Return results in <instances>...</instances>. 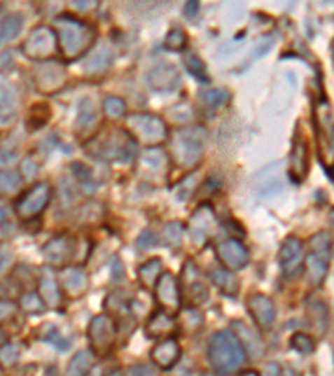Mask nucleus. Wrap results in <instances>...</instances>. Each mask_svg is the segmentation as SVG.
I'll use <instances>...</instances> for the list:
<instances>
[{
  "instance_id": "obj_1",
  "label": "nucleus",
  "mask_w": 334,
  "mask_h": 376,
  "mask_svg": "<svg viewBox=\"0 0 334 376\" xmlns=\"http://www.w3.org/2000/svg\"><path fill=\"white\" fill-rule=\"evenodd\" d=\"M85 151L92 158L106 162H131L137 154V142L127 129L112 127L90 137Z\"/></svg>"
},
{
  "instance_id": "obj_2",
  "label": "nucleus",
  "mask_w": 334,
  "mask_h": 376,
  "mask_svg": "<svg viewBox=\"0 0 334 376\" xmlns=\"http://www.w3.org/2000/svg\"><path fill=\"white\" fill-rule=\"evenodd\" d=\"M207 358L216 375L229 376L241 370L246 361V349L236 333L223 330L211 336Z\"/></svg>"
},
{
  "instance_id": "obj_3",
  "label": "nucleus",
  "mask_w": 334,
  "mask_h": 376,
  "mask_svg": "<svg viewBox=\"0 0 334 376\" xmlns=\"http://www.w3.org/2000/svg\"><path fill=\"white\" fill-rule=\"evenodd\" d=\"M55 25H57L55 32L59 39V52L67 62L81 59L94 46L95 29L84 20L72 15H60L55 19Z\"/></svg>"
},
{
  "instance_id": "obj_4",
  "label": "nucleus",
  "mask_w": 334,
  "mask_h": 376,
  "mask_svg": "<svg viewBox=\"0 0 334 376\" xmlns=\"http://www.w3.org/2000/svg\"><path fill=\"white\" fill-rule=\"evenodd\" d=\"M206 131L199 125H189L174 131L169 139V153L179 167L193 169L206 153Z\"/></svg>"
},
{
  "instance_id": "obj_5",
  "label": "nucleus",
  "mask_w": 334,
  "mask_h": 376,
  "mask_svg": "<svg viewBox=\"0 0 334 376\" xmlns=\"http://www.w3.org/2000/svg\"><path fill=\"white\" fill-rule=\"evenodd\" d=\"M312 119L316 125L319 161L326 167L328 176L334 181V119L331 107L326 99H319L312 109Z\"/></svg>"
},
{
  "instance_id": "obj_6",
  "label": "nucleus",
  "mask_w": 334,
  "mask_h": 376,
  "mask_svg": "<svg viewBox=\"0 0 334 376\" xmlns=\"http://www.w3.org/2000/svg\"><path fill=\"white\" fill-rule=\"evenodd\" d=\"M127 132L131 134L136 142H142L146 146H159L167 141L166 123L155 114L149 112H134L127 116Z\"/></svg>"
},
{
  "instance_id": "obj_7",
  "label": "nucleus",
  "mask_w": 334,
  "mask_h": 376,
  "mask_svg": "<svg viewBox=\"0 0 334 376\" xmlns=\"http://www.w3.org/2000/svg\"><path fill=\"white\" fill-rule=\"evenodd\" d=\"M329 258H331V236L328 231H319L309 239V253L305 266L312 286H321L328 276Z\"/></svg>"
},
{
  "instance_id": "obj_8",
  "label": "nucleus",
  "mask_w": 334,
  "mask_h": 376,
  "mask_svg": "<svg viewBox=\"0 0 334 376\" xmlns=\"http://www.w3.org/2000/svg\"><path fill=\"white\" fill-rule=\"evenodd\" d=\"M22 52L25 57L37 60V62L52 60V57L59 54L57 32L52 27H47V25H39L25 39Z\"/></svg>"
},
{
  "instance_id": "obj_9",
  "label": "nucleus",
  "mask_w": 334,
  "mask_h": 376,
  "mask_svg": "<svg viewBox=\"0 0 334 376\" xmlns=\"http://www.w3.org/2000/svg\"><path fill=\"white\" fill-rule=\"evenodd\" d=\"M32 79L39 92L46 94V96H54L66 88L69 74L62 64L55 62V60H46L34 67Z\"/></svg>"
},
{
  "instance_id": "obj_10",
  "label": "nucleus",
  "mask_w": 334,
  "mask_h": 376,
  "mask_svg": "<svg viewBox=\"0 0 334 376\" xmlns=\"http://www.w3.org/2000/svg\"><path fill=\"white\" fill-rule=\"evenodd\" d=\"M116 321L109 314H97L92 318L88 328V340L94 354L107 356L116 343Z\"/></svg>"
},
{
  "instance_id": "obj_11",
  "label": "nucleus",
  "mask_w": 334,
  "mask_h": 376,
  "mask_svg": "<svg viewBox=\"0 0 334 376\" xmlns=\"http://www.w3.org/2000/svg\"><path fill=\"white\" fill-rule=\"evenodd\" d=\"M52 196L50 184L46 181L34 184L32 188L27 189L22 196L17 197L15 201V213L19 214L20 219L29 221V219L37 218L42 211L49 204Z\"/></svg>"
},
{
  "instance_id": "obj_12",
  "label": "nucleus",
  "mask_w": 334,
  "mask_h": 376,
  "mask_svg": "<svg viewBox=\"0 0 334 376\" xmlns=\"http://www.w3.org/2000/svg\"><path fill=\"white\" fill-rule=\"evenodd\" d=\"M309 172V144L305 132L296 127L293 142H291V153L288 159V176L293 183H302Z\"/></svg>"
},
{
  "instance_id": "obj_13",
  "label": "nucleus",
  "mask_w": 334,
  "mask_h": 376,
  "mask_svg": "<svg viewBox=\"0 0 334 376\" xmlns=\"http://www.w3.org/2000/svg\"><path fill=\"white\" fill-rule=\"evenodd\" d=\"M181 295L186 296L190 305H201L209 298V288L204 281L201 271L193 261H186L181 274Z\"/></svg>"
},
{
  "instance_id": "obj_14",
  "label": "nucleus",
  "mask_w": 334,
  "mask_h": 376,
  "mask_svg": "<svg viewBox=\"0 0 334 376\" xmlns=\"http://www.w3.org/2000/svg\"><path fill=\"white\" fill-rule=\"evenodd\" d=\"M154 295L155 301H158V305L162 308V311H166L169 314H176L181 311V286L179 281H177V278L172 273L164 271L162 276H160L158 281V284H155Z\"/></svg>"
},
{
  "instance_id": "obj_15",
  "label": "nucleus",
  "mask_w": 334,
  "mask_h": 376,
  "mask_svg": "<svg viewBox=\"0 0 334 376\" xmlns=\"http://www.w3.org/2000/svg\"><path fill=\"white\" fill-rule=\"evenodd\" d=\"M216 228V214L211 204L204 202L194 211V214L190 216L189 221V232L193 243L202 248L207 243V239L212 236Z\"/></svg>"
},
{
  "instance_id": "obj_16",
  "label": "nucleus",
  "mask_w": 334,
  "mask_h": 376,
  "mask_svg": "<svg viewBox=\"0 0 334 376\" xmlns=\"http://www.w3.org/2000/svg\"><path fill=\"white\" fill-rule=\"evenodd\" d=\"M305 246H302L301 239L296 236L286 237L283 246L279 249V265L283 273L288 278H294L302 271L305 267Z\"/></svg>"
},
{
  "instance_id": "obj_17",
  "label": "nucleus",
  "mask_w": 334,
  "mask_h": 376,
  "mask_svg": "<svg viewBox=\"0 0 334 376\" xmlns=\"http://www.w3.org/2000/svg\"><path fill=\"white\" fill-rule=\"evenodd\" d=\"M247 309H249L251 316H253L254 323L261 331H269L276 323V305L271 298L266 295H251L246 301Z\"/></svg>"
},
{
  "instance_id": "obj_18",
  "label": "nucleus",
  "mask_w": 334,
  "mask_h": 376,
  "mask_svg": "<svg viewBox=\"0 0 334 376\" xmlns=\"http://www.w3.org/2000/svg\"><path fill=\"white\" fill-rule=\"evenodd\" d=\"M216 256L221 261L225 270L229 271H239L249 263V251L241 241L234 239H225L223 243L216 246Z\"/></svg>"
},
{
  "instance_id": "obj_19",
  "label": "nucleus",
  "mask_w": 334,
  "mask_h": 376,
  "mask_svg": "<svg viewBox=\"0 0 334 376\" xmlns=\"http://www.w3.org/2000/svg\"><path fill=\"white\" fill-rule=\"evenodd\" d=\"M77 251L76 237L71 235H59L52 237L44 246L42 253L47 263H50L52 266H66L69 261L74 258Z\"/></svg>"
},
{
  "instance_id": "obj_20",
  "label": "nucleus",
  "mask_w": 334,
  "mask_h": 376,
  "mask_svg": "<svg viewBox=\"0 0 334 376\" xmlns=\"http://www.w3.org/2000/svg\"><path fill=\"white\" fill-rule=\"evenodd\" d=\"M147 82H149V88L154 92H172L179 88L181 74L172 64L159 62L158 66H154L149 71Z\"/></svg>"
},
{
  "instance_id": "obj_21",
  "label": "nucleus",
  "mask_w": 334,
  "mask_h": 376,
  "mask_svg": "<svg viewBox=\"0 0 334 376\" xmlns=\"http://www.w3.org/2000/svg\"><path fill=\"white\" fill-rule=\"evenodd\" d=\"M137 162L139 174L144 177H164L169 171V155L160 148L142 151Z\"/></svg>"
},
{
  "instance_id": "obj_22",
  "label": "nucleus",
  "mask_w": 334,
  "mask_h": 376,
  "mask_svg": "<svg viewBox=\"0 0 334 376\" xmlns=\"http://www.w3.org/2000/svg\"><path fill=\"white\" fill-rule=\"evenodd\" d=\"M60 289L69 298H81L89 288V276L84 270L77 266H64L57 276Z\"/></svg>"
},
{
  "instance_id": "obj_23",
  "label": "nucleus",
  "mask_w": 334,
  "mask_h": 376,
  "mask_svg": "<svg viewBox=\"0 0 334 376\" xmlns=\"http://www.w3.org/2000/svg\"><path fill=\"white\" fill-rule=\"evenodd\" d=\"M99 120H101V116H99V111L94 106V102L90 99H82L76 119L77 137L79 139H90V137H94L95 131L99 127Z\"/></svg>"
},
{
  "instance_id": "obj_24",
  "label": "nucleus",
  "mask_w": 334,
  "mask_h": 376,
  "mask_svg": "<svg viewBox=\"0 0 334 376\" xmlns=\"http://www.w3.org/2000/svg\"><path fill=\"white\" fill-rule=\"evenodd\" d=\"M181 358V344L172 336L159 341L151 351V360L160 370H171Z\"/></svg>"
},
{
  "instance_id": "obj_25",
  "label": "nucleus",
  "mask_w": 334,
  "mask_h": 376,
  "mask_svg": "<svg viewBox=\"0 0 334 376\" xmlns=\"http://www.w3.org/2000/svg\"><path fill=\"white\" fill-rule=\"evenodd\" d=\"M112 57H114V55H112L109 46L101 44L95 47L84 62L85 76L90 77V79H101V77L109 72L112 66Z\"/></svg>"
},
{
  "instance_id": "obj_26",
  "label": "nucleus",
  "mask_w": 334,
  "mask_h": 376,
  "mask_svg": "<svg viewBox=\"0 0 334 376\" xmlns=\"http://www.w3.org/2000/svg\"><path fill=\"white\" fill-rule=\"evenodd\" d=\"M39 296L42 298L47 308L50 309H57L62 305V293H60L59 279L50 267L42 270L41 279H39Z\"/></svg>"
},
{
  "instance_id": "obj_27",
  "label": "nucleus",
  "mask_w": 334,
  "mask_h": 376,
  "mask_svg": "<svg viewBox=\"0 0 334 376\" xmlns=\"http://www.w3.org/2000/svg\"><path fill=\"white\" fill-rule=\"evenodd\" d=\"M176 319L172 314L166 311H155V313L147 319L146 323V335L147 338H169L176 331Z\"/></svg>"
},
{
  "instance_id": "obj_28",
  "label": "nucleus",
  "mask_w": 334,
  "mask_h": 376,
  "mask_svg": "<svg viewBox=\"0 0 334 376\" xmlns=\"http://www.w3.org/2000/svg\"><path fill=\"white\" fill-rule=\"evenodd\" d=\"M209 278L216 284V288L225 296L236 298L239 293V279L232 271L225 270V267H212Z\"/></svg>"
},
{
  "instance_id": "obj_29",
  "label": "nucleus",
  "mask_w": 334,
  "mask_h": 376,
  "mask_svg": "<svg viewBox=\"0 0 334 376\" xmlns=\"http://www.w3.org/2000/svg\"><path fill=\"white\" fill-rule=\"evenodd\" d=\"M19 101L15 90L7 84H0V125L11 124L17 118Z\"/></svg>"
},
{
  "instance_id": "obj_30",
  "label": "nucleus",
  "mask_w": 334,
  "mask_h": 376,
  "mask_svg": "<svg viewBox=\"0 0 334 376\" xmlns=\"http://www.w3.org/2000/svg\"><path fill=\"white\" fill-rule=\"evenodd\" d=\"M162 273H164L162 259L160 258L149 259V261H146L144 265L139 266L137 270L139 283H141L146 289H154Z\"/></svg>"
},
{
  "instance_id": "obj_31",
  "label": "nucleus",
  "mask_w": 334,
  "mask_h": 376,
  "mask_svg": "<svg viewBox=\"0 0 334 376\" xmlns=\"http://www.w3.org/2000/svg\"><path fill=\"white\" fill-rule=\"evenodd\" d=\"M307 318H309L311 328L318 333L319 336H323L328 330V321H329V313L326 305L321 300H311L307 302Z\"/></svg>"
},
{
  "instance_id": "obj_32",
  "label": "nucleus",
  "mask_w": 334,
  "mask_h": 376,
  "mask_svg": "<svg viewBox=\"0 0 334 376\" xmlns=\"http://www.w3.org/2000/svg\"><path fill=\"white\" fill-rule=\"evenodd\" d=\"M95 366V354L92 349H82L69 363L66 376H88Z\"/></svg>"
},
{
  "instance_id": "obj_33",
  "label": "nucleus",
  "mask_w": 334,
  "mask_h": 376,
  "mask_svg": "<svg viewBox=\"0 0 334 376\" xmlns=\"http://www.w3.org/2000/svg\"><path fill=\"white\" fill-rule=\"evenodd\" d=\"M24 27V17L20 14H8L0 19V46L15 39Z\"/></svg>"
},
{
  "instance_id": "obj_34",
  "label": "nucleus",
  "mask_w": 334,
  "mask_h": 376,
  "mask_svg": "<svg viewBox=\"0 0 334 376\" xmlns=\"http://www.w3.org/2000/svg\"><path fill=\"white\" fill-rule=\"evenodd\" d=\"M204 318L202 313L197 308H186L181 313V330L186 335H196V333L202 328Z\"/></svg>"
},
{
  "instance_id": "obj_35",
  "label": "nucleus",
  "mask_w": 334,
  "mask_h": 376,
  "mask_svg": "<svg viewBox=\"0 0 334 376\" xmlns=\"http://www.w3.org/2000/svg\"><path fill=\"white\" fill-rule=\"evenodd\" d=\"M184 66L189 71V74L197 79L201 84H207L209 82V74H207V69L204 66V62L197 57L196 54H188L184 57Z\"/></svg>"
},
{
  "instance_id": "obj_36",
  "label": "nucleus",
  "mask_w": 334,
  "mask_h": 376,
  "mask_svg": "<svg viewBox=\"0 0 334 376\" xmlns=\"http://www.w3.org/2000/svg\"><path fill=\"white\" fill-rule=\"evenodd\" d=\"M20 308H22V311H25L27 314H41L46 311V302L42 301V298L39 296V293H25V295H22V298H20Z\"/></svg>"
},
{
  "instance_id": "obj_37",
  "label": "nucleus",
  "mask_w": 334,
  "mask_h": 376,
  "mask_svg": "<svg viewBox=\"0 0 334 376\" xmlns=\"http://www.w3.org/2000/svg\"><path fill=\"white\" fill-rule=\"evenodd\" d=\"M102 111L106 112V116L109 119H120L124 118L125 112H127V106H125V102L120 97L109 96L104 99Z\"/></svg>"
},
{
  "instance_id": "obj_38",
  "label": "nucleus",
  "mask_w": 334,
  "mask_h": 376,
  "mask_svg": "<svg viewBox=\"0 0 334 376\" xmlns=\"http://www.w3.org/2000/svg\"><path fill=\"white\" fill-rule=\"evenodd\" d=\"M22 186V177L19 172L4 169L0 171V193H14Z\"/></svg>"
},
{
  "instance_id": "obj_39",
  "label": "nucleus",
  "mask_w": 334,
  "mask_h": 376,
  "mask_svg": "<svg viewBox=\"0 0 334 376\" xmlns=\"http://www.w3.org/2000/svg\"><path fill=\"white\" fill-rule=\"evenodd\" d=\"M50 118V107L47 104H36V106L30 107V116H29V125L32 129L42 127Z\"/></svg>"
},
{
  "instance_id": "obj_40",
  "label": "nucleus",
  "mask_w": 334,
  "mask_h": 376,
  "mask_svg": "<svg viewBox=\"0 0 334 376\" xmlns=\"http://www.w3.org/2000/svg\"><path fill=\"white\" fill-rule=\"evenodd\" d=\"M164 46H166V49L174 50V52L184 50L186 46H188V34L179 27H174L166 36V42H164Z\"/></svg>"
},
{
  "instance_id": "obj_41",
  "label": "nucleus",
  "mask_w": 334,
  "mask_h": 376,
  "mask_svg": "<svg viewBox=\"0 0 334 376\" xmlns=\"http://www.w3.org/2000/svg\"><path fill=\"white\" fill-rule=\"evenodd\" d=\"M204 102L214 109H221L229 102V92L224 89H209L202 94Z\"/></svg>"
},
{
  "instance_id": "obj_42",
  "label": "nucleus",
  "mask_w": 334,
  "mask_h": 376,
  "mask_svg": "<svg viewBox=\"0 0 334 376\" xmlns=\"http://www.w3.org/2000/svg\"><path fill=\"white\" fill-rule=\"evenodd\" d=\"M291 348L296 349L298 353L309 354L314 351L316 343L309 335H306V333H296V335H293V338H291Z\"/></svg>"
},
{
  "instance_id": "obj_43",
  "label": "nucleus",
  "mask_w": 334,
  "mask_h": 376,
  "mask_svg": "<svg viewBox=\"0 0 334 376\" xmlns=\"http://www.w3.org/2000/svg\"><path fill=\"white\" fill-rule=\"evenodd\" d=\"M182 224L177 221L167 223L166 228H164V239H166V243L169 246H172V248H177V246L182 244Z\"/></svg>"
},
{
  "instance_id": "obj_44",
  "label": "nucleus",
  "mask_w": 334,
  "mask_h": 376,
  "mask_svg": "<svg viewBox=\"0 0 334 376\" xmlns=\"http://www.w3.org/2000/svg\"><path fill=\"white\" fill-rule=\"evenodd\" d=\"M125 376H159L154 366L146 365V363H137V365L129 366L125 371Z\"/></svg>"
},
{
  "instance_id": "obj_45",
  "label": "nucleus",
  "mask_w": 334,
  "mask_h": 376,
  "mask_svg": "<svg viewBox=\"0 0 334 376\" xmlns=\"http://www.w3.org/2000/svg\"><path fill=\"white\" fill-rule=\"evenodd\" d=\"M12 261H14V249L7 243H0V274L6 273Z\"/></svg>"
},
{
  "instance_id": "obj_46",
  "label": "nucleus",
  "mask_w": 334,
  "mask_h": 376,
  "mask_svg": "<svg viewBox=\"0 0 334 376\" xmlns=\"http://www.w3.org/2000/svg\"><path fill=\"white\" fill-rule=\"evenodd\" d=\"M17 309H19V306H17L14 301L0 300V323L8 321V319L14 318Z\"/></svg>"
},
{
  "instance_id": "obj_47",
  "label": "nucleus",
  "mask_w": 334,
  "mask_h": 376,
  "mask_svg": "<svg viewBox=\"0 0 334 376\" xmlns=\"http://www.w3.org/2000/svg\"><path fill=\"white\" fill-rule=\"evenodd\" d=\"M72 172L76 176V179L79 181L82 186H89L92 189V176H90V171L82 164H74L72 166Z\"/></svg>"
},
{
  "instance_id": "obj_48",
  "label": "nucleus",
  "mask_w": 334,
  "mask_h": 376,
  "mask_svg": "<svg viewBox=\"0 0 334 376\" xmlns=\"http://www.w3.org/2000/svg\"><path fill=\"white\" fill-rule=\"evenodd\" d=\"M17 356H19V348L15 344H6V347L0 348V361L6 363V365H14Z\"/></svg>"
},
{
  "instance_id": "obj_49",
  "label": "nucleus",
  "mask_w": 334,
  "mask_h": 376,
  "mask_svg": "<svg viewBox=\"0 0 334 376\" xmlns=\"http://www.w3.org/2000/svg\"><path fill=\"white\" fill-rule=\"evenodd\" d=\"M20 171H22V174L25 177H32V176H36L37 174V171H39V164L34 161L32 158H25L24 161H22V166H20Z\"/></svg>"
},
{
  "instance_id": "obj_50",
  "label": "nucleus",
  "mask_w": 334,
  "mask_h": 376,
  "mask_svg": "<svg viewBox=\"0 0 334 376\" xmlns=\"http://www.w3.org/2000/svg\"><path fill=\"white\" fill-rule=\"evenodd\" d=\"M155 235L153 231H144L141 236H139V248L141 249H146V248H151V246L155 244Z\"/></svg>"
},
{
  "instance_id": "obj_51",
  "label": "nucleus",
  "mask_w": 334,
  "mask_h": 376,
  "mask_svg": "<svg viewBox=\"0 0 334 376\" xmlns=\"http://www.w3.org/2000/svg\"><path fill=\"white\" fill-rule=\"evenodd\" d=\"M74 7L77 8V11H89V8H94L97 4L95 2H84V0H79V2H74Z\"/></svg>"
},
{
  "instance_id": "obj_52",
  "label": "nucleus",
  "mask_w": 334,
  "mask_h": 376,
  "mask_svg": "<svg viewBox=\"0 0 334 376\" xmlns=\"http://www.w3.org/2000/svg\"><path fill=\"white\" fill-rule=\"evenodd\" d=\"M8 218H11V211H8V207L0 201V224L8 221Z\"/></svg>"
},
{
  "instance_id": "obj_53",
  "label": "nucleus",
  "mask_w": 334,
  "mask_h": 376,
  "mask_svg": "<svg viewBox=\"0 0 334 376\" xmlns=\"http://www.w3.org/2000/svg\"><path fill=\"white\" fill-rule=\"evenodd\" d=\"M197 8H199V4L197 2H189L188 6H186V8H184L186 15H188L189 19H193L194 14H196V12H197Z\"/></svg>"
},
{
  "instance_id": "obj_54",
  "label": "nucleus",
  "mask_w": 334,
  "mask_h": 376,
  "mask_svg": "<svg viewBox=\"0 0 334 376\" xmlns=\"http://www.w3.org/2000/svg\"><path fill=\"white\" fill-rule=\"evenodd\" d=\"M7 343H8V341H7V335H6V331H4L2 328H0V348H2V347H6Z\"/></svg>"
},
{
  "instance_id": "obj_55",
  "label": "nucleus",
  "mask_w": 334,
  "mask_h": 376,
  "mask_svg": "<svg viewBox=\"0 0 334 376\" xmlns=\"http://www.w3.org/2000/svg\"><path fill=\"white\" fill-rule=\"evenodd\" d=\"M106 376H125V373H124L123 370H119V368H117V370H111L109 373H107Z\"/></svg>"
},
{
  "instance_id": "obj_56",
  "label": "nucleus",
  "mask_w": 334,
  "mask_h": 376,
  "mask_svg": "<svg viewBox=\"0 0 334 376\" xmlns=\"http://www.w3.org/2000/svg\"><path fill=\"white\" fill-rule=\"evenodd\" d=\"M237 376H259V373L254 370H247V371H244V373H239Z\"/></svg>"
},
{
  "instance_id": "obj_57",
  "label": "nucleus",
  "mask_w": 334,
  "mask_h": 376,
  "mask_svg": "<svg viewBox=\"0 0 334 376\" xmlns=\"http://www.w3.org/2000/svg\"><path fill=\"white\" fill-rule=\"evenodd\" d=\"M329 223L334 228V207H331V211H329Z\"/></svg>"
},
{
  "instance_id": "obj_58",
  "label": "nucleus",
  "mask_w": 334,
  "mask_h": 376,
  "mask_svg": "<svg viewBox=\"0 0 334 376\" xmlns=\"http://www.w3.org/2000/svg\"><path fill=\"white\" fill-rule=\"evenodd\" d=\"M331 49H333V62H334V41H333V46H331Z\"/></svg>"
}]
</instances>
